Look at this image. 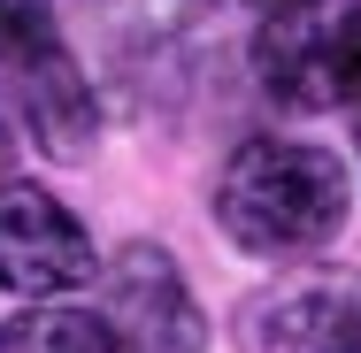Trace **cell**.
<instances>
[{
  "label": "cell",
  "instance_id": "cell-1",
  "mask_svg": "<svg viewBox=\"0 0 361 353\" xmlns=\"http://www.w3.org/2000/svg\"><path fill=\"white\" fill-rule=\"evenodd\" d=\"M346 208H354L346 161L307 139H246L216 177V230L262 261L331 246L346 230Z\"/></svg>",
  "mask_w": 361,
  "mask_h": 353
},
{
  "label": "cell",
  "instance_id": "cell-2",
  "mask_svg": "<svg viewBox=\"0 0 361 353\" xmlns=\"http://www.w3.org/2000/svg\"><path fill=\"white\" fill-rule=\"evenodd\" d=\"M254 70H262V92L292 116L346 108L361 77V0H307L285 16H262Z\"/></svg>",
  "mask_w": 361,
  "mask_h": 353
},
{
  "label": "cell",
  "instance_id": "cell-3",
  "mask_svg": "<svg viewBox=\"0 0 361 353\" xmlns=\"http://www.w3.org/2000/svg\"><path fill=\"white\" fill-rule=\"evenodd\" d=\"M100 330L116 353H208V315L169 246L131 238L100 269Z\"/></svg>",
  "mask_w": 361,
  "mask_h": 353
},
{
  "label": "cell",
  "instance_id": "cell-4",
  "mask_svg": "<svg viewBox=\"0 0 361 353\" xmlns=\"http://www.w3.org/2000/svg\"><path fill=\"white\" fill-rule=\"evenodd\" d=\"M238 353H361V269L307 261L238 307Z\"/></svg>",
  "mask_w": 361,
  "mask_h": 353
},
{
  "label": "cell",
  "instance_id": "cell-5",
  "mask_svg": "<svg viewBox=\"0 0 361 353\" xmlns=\"http://www.w3.org/2000/svg\"><path fill=\"white\" fill-rule=\"evenodd\" d=\"M100 277L92 230L39 185H0V284L23 299H62Z\"/></svg>",
  "mask_w": 361,
  "mask_h": 353
},
{
  "label": "cell",
  "instance_id": "cell-6",
  "mask_svg": "<svg viewBox=\"0 0 361 353\" xmlns=\"http://www.w3.org/2000/svg\"><path fill=\"white\" fill-rule=\"evenodd\" d=\"M16 108H23V131L47 146L54 161H77L85 146L100 139V100H92V85H85V70L70 62L62 39L47 54L16 62Z\"/></svg>",
  "mask_w": 361,
  "mask_h": 353
},
{
  "label": "cell",
  "instance_id": "cell-7",
  "mask_svg": "<svg viewBox=\"0 0 361 353\" xmlns=\"http://www.w3.org/2000/svg\"><path fill=\"white\" fill-rule=\"evenodd\" d=\"M200 16H208V0H116L108 8V39H116L123 62H139V70L161 62L169 70L177 47L200 39Z\"/></svg>",
  "mask_w": 361,
  "mask_h": 353
},
{
  "label": "cell",
  "instance_id": "cell-8",
  "mask_svg": "<svg viewBox=\"0 0 361 353\" xmlns=\"http://www.w3.org/2000/svg\"><path fill=\"white\" fill-rule=\"evenodd\" d=\"M0 353H116L100 315L85 307H23L16 323H0Z\"/></svg>",
  "mask_w": 361,
  "mask_h": 353
},
{
  "label": "cell",
  "instance_id": "cell-9",
  "mask_svg": "<svg viewBox=\"0 0 361 353\" xmlns=\"http://www.w3.org/2000/svg\"><path fill=\"white\" fill-rule=\"evenodd\" d=\"M62 31H54V0H0V70L47 54Z\"/></svg>",
  "mask_w": 361,
  "mask_h": 353
},
{
  "label": "cell",
  "instance_id": "cell-10",
  "mask_svg": "<svg viewBox=\"0 0 361 353\" xmlns=\"http://www.w3.org/2000/svg\"><path fill=\"white\" fill-rule=\"evenodd\" d=\"M0 185H16V123H8V108H0Z\"/></svg>",
  "mask_w": 361,
  "mask_h": 353
},
{
  "label": "cell",
  "instance_id": "cell-11",
  "mask_svg": "<svg viewBox=\"0 0 361 353\" xmlns=\"http://www.w3.org/2000/svg\"><path fill=\"white\" fill-rule=\"evenodd\" d=\"M246 8H262V16H285V8H307V0H246Z\"/></svg>",
  "mask_w": 361,
  "mask_h": 353
},
{
  "label": "cell",
  "instance_id": "cell-12",
  "mask_svg": "<svg viewBox=\"0 0 361 353\" xmlns=\"http://www.w3.org/2000/svg\"><path fill=\"white\" fill-rule=\"evenodd\" d=\"M346 108H354V123H361V77H354V100H346Z\"/></svg>",
  "mask_w": 361,
  "mask_h": 353
}]
</instances>
